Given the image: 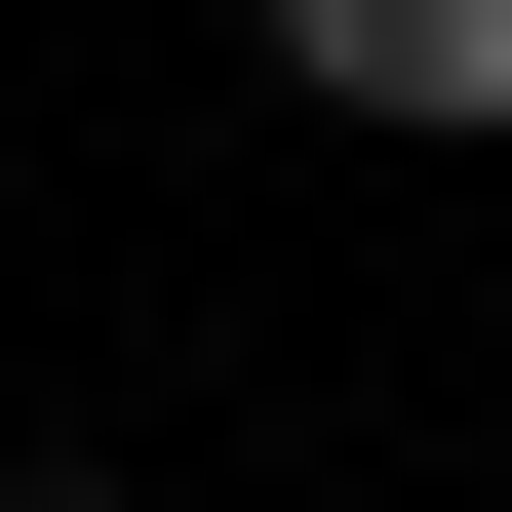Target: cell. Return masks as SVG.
<instances>
[{
	"label": "cell",
	"mask_w": 512,
	"mask_h": 512,
	"mask_svg": "<svg viewBox=\"0 0 512 512\" xmlns=\"http://www.w3.org/2000/svg\"><path fill=\"white\" fill-rule=\"evenodd\" d=\"M316 119H512V0H276Z\"/></svg>",
	"instance_id": "obj_1"
},
{
	"label": "cell",
	"mask_w": 512,
	"mask_h": 512,
	"mask_svg": "<svg viewBox=\"0 0 512 512\" xmlns=\"http://www.w3.org/2000/svg\"><path fill=\"white\" fill-rule=\"evenodd\" d=\"M0 512H119V473H0Z\"/></svg>",
	"instance_id": "obj_2"
}]
</instances>
